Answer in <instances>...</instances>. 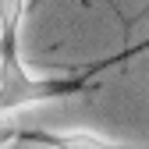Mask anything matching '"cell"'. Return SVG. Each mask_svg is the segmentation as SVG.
Instances as JSON below:
<instances>
[{"label": "cell", "instance_id": "6da1fadb", "mask_svg": "<svg viewBox=\"0 0 149 149\" xmlns=\"http://www.w3.org/2000/svg\"><path fill=\"white\" fill-rule=\"evenodd\" d=\"M43 146L50 149H135V146H124L110 135H100L92 128H68V132H53V135H36Z\"/></svg>", "mask_w": 149, "mask_h": 149}]
</instances>
